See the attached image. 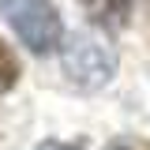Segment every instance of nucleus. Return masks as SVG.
Segmentation results:
<instances>
[{"mask_svg": "<svg viewBox=\"0 0 150 150\" xmlns=\"http://www.w3.org/2000/svg\"><path fill=\"white\" fill-rule=\"evenodd\" d=\"M109 150H131V146H109Z\"/></svg>", "mask_w": 150, "mask_h": 150, "instance_id": "obj_6", "label": "nucleus"}, {"mask_svg": "<svg viewBox=\"0 0 150 150\" xmlns=\"http://www.w3.org/2000/svg\"><path fill=\"white\" fill-rule=\"evenodd\" d=\"M0 11L30 53H49L64 38V23L49 0H0Z\"/></svg>", "mask_w": 150, "mask_h": 150, "instance_id": "obj_2", "label": "nucleus"}, {"mask_svg": "<svg viewBox=\"0 0 150 150\" xmlns=\"http://www.w3.org/2000/svg\"><path fill=\"white\" fill-rule=\"evenodd\" d=\"M83 11L94 26H105V30H120L128 26V15L135 8V0H79Z\"/></svg>", "mask_w": 150, "mask_h": 150, "instance_id": "obj_3", "label": "nucleus"}, {"mask_svg": "<svg viewBox=\"0 0 150 150\" xmlns=\"http://www.w3.org/2000/svg\"><path fill=\"white\" fill-rule=\"evenodd\" d=\"M83 143H56V139H49V143H41L38 150H79Z\"/></svg>", "mask_w": 150, "mask_h": 150, "instance_id": "obj_5", "label": "nucleus"}, {"mask_svg": "<svg viewBox=\"0 0 150 150\" xmlns=\"http://www.w3.org/2000/svg\"><path fill=\"white\" fill-rule=\"evenodd\" d=\"M19 56L11 53V45H4V41H0V94H8L11 90V86H15L19 83Z\"/></svg>", "mask_w": 150, "mask_h": 150, "instance_id": "obj_4", "label": "nucleus"}, {"mask_svg": "<svg viewBox=\"0 0 150 150\" xmlns=\"http://www.w3.org/2000/svg\"><path fill=\"white\" fill-rule=\"evenodd\" d=\"M60 64H64V71L75 86L98 90L116 71V53L98 30H75L64 45V53H60Z\"/></svg>", "mask_w": 150, "mask_h": 150, "instance_id": "obj_1", "label": "nucleus"}]
</instances>
